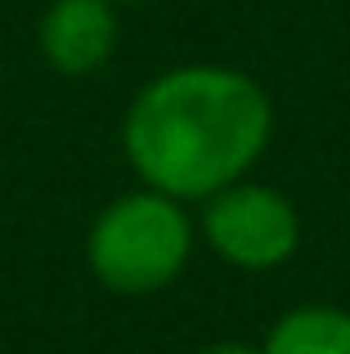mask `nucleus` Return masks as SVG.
<instances>
[{
  "mask_svg": "<svg viewBox=\"0 0 350 354\" xmlns=\"http://www.w3.org/2000/svg\"><path fill=\"white\" fill-rule=\"evenodd\" d=\"M274 135V104L247 72L225 63H180L131 99L122 148L149 189L207 202L247 180Z\"/></svg>",
  "mask_w": 350,
  "mask_h": 354,
  "instance_id": "1",
  "label": "nucleus"
},
{
  "mask_svg": "<svg viewBox=\"0 0 350 354\" xmlns=\"http://www.w3.org/2000/svg\"><path fill=\"white\" fill-rule=\"evenodd\" d=\"M117 50L113 0H54L41 18V54L59 77H90Z\"/></svg>",
  "mask_w": 350,
  "mask_h": 354,
  "instance_id": "4",
  "label": "nucleus"
},
{
  "mask_svg": "<svg viewBox=\"0 0 350 354\" xmlns=\"http://www.w3.org/2000/svg\"><path fill=\"white\" fill-rule=\"evenodd\" d=\"M261 354H350V310L297 305L270 328Z\"/></svg>",
  "mask_w": 350,
  "mask_h": 354,
  "instance_id": "5",
  "label": "nucleus"
},
{
  "mask_svg": "<svg viewBox=\"0 0 350 354\" xmlns=\"http://www.w3.org/2000/svg\"><path fill=\"white\" fill-rule=\"evenodd\" d=\"M198 354H261V346H247V341H211Z\"/></svg>",
  "mask_w": 350,
  "mask_h": 354,
  "instance_id": "6",
  "label": "nucleus"
},
{
  "mask_svg": "<svg viewBox=\"0 0 350 354\" xmlns=\"http://www.w3.org/2000/svg\"><path fill=\"white\" fill-rule=\"evenodd\" d=\"M193 256V220L180 198L135 189L113 198L86 234L90 274L117 296H153L184 274Z\"/></svg>",
  "mask_w": 350,
  "mask_h": 354,
  "instance_id": "2",
  "label": "nucleus"
},
{
  "mask_svg": "<svg viewBox=\"0 0 350 354\" xmlns=\"http://www.w3.org/2000/svg\"><path fill=\"white\" fill-rule=\"evenodd\" d=\"M202 238L234 269H279L301 247V216L279 189L234 180L202 202Z\"/></svg>",
  "mask_w": 350,
  "mask_h": 354,
  "instance_id": "3",
  "label": "nucleus"
},
{
  "mask_svg": "<svg viewBox=\"0 0 350 354\" xmlns=\"http://www.w3.org/2000/svg\"><path fill=\"white\" fill-rule=\"evenodd\" d=\"M113 5H131V0H113Z\"/></svg>",
  "mask_w": 350,
  "mask_h": 354,
  "instance_id": "7",
  "label": "nucleus"
}]
</instances>
